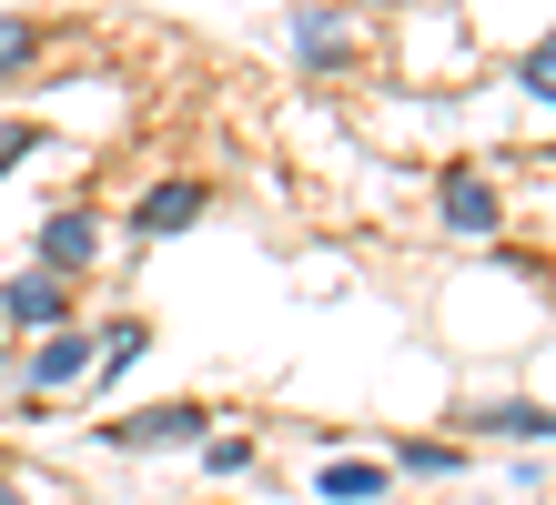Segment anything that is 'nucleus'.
<instances>
[{"label": "nucleus", "mask_w": 556, "mask_h": 505, "mask_svg": "<svg viewBox=\"0 0 556 505\" xmlns=\"http://www.w3.org/2000/svg\"><path fill=\"white\" fill-rule=\"evenodd\" d=\"M30 253H41L30 274H51V283H61V274H81V263L102 253V223H91V213H51V223H41V243H30Z\"/></svg>", "instance_id": "1"}, {"label": "nucleus", "mask_w": 556, "mask_h": 505, "mask_svg": "<svg viewBox=\"0 0 556 505\" xmlns=\"http://www.w3.org/2000/svg\"><path fill=\"white\" fill-rule=\"evenodd\" d=\"M61 303H72V293H61L51 274H11V283H0V324H11V333H51Z\"/></svg>", "instance_id": "2"}, {"label": "nucleus", "mask_w": 556, "mask_h": 505, "mask_svg": "<svg viewBox=\"0 0 556 505\" xmlns=\"http://www.w3.org/2000/svg\"><path fill=\"white\" fill-rule=\"evenodd\" d=\"M203 425H213L203 404H152V415H132V425H102V434H112V445H192Z\"/></svg>", "instance_id": "3"}, {"label": "nucleus", "mask_w": 556, "mask_h": 505, "mask_svg": "<svg viewBox=\"0 0 556 505\" xmlns=\"http://www.w3.org/2000/svg\"><path fill=\"white\" fill-rule=\"evenodd\" d=\"M192 213H203V182H192V173H173V182H152V192L132 202V232H182Z\"/></svg>", "instance_id": "4"}, {"label": "nucleus", "mask_w": 556, "mask_h": 505, "mask_svg": "<svg viewBox=\"0 0 556 505\" xmlns=\"http://www.w3.org/2000/svg\"><path fill=\"white\" fill-rule=\"evenodd\" d=\"M91 354H102V333H51L30 354V384H72V375H91Z\"/></svg>", "instance_id": "5"}, {"label": "nucleus", "mask_w": 556, "mask_h": 505, "mask_svg": "<svg viewBox=\"0 0 556 505\" xmlns=\"http://www.w3.org/2000/svg\"><path fill=\"white\" fill-rule=\"evenodd\" d=\"M476 434H516V445H546V404H476Z\"/></svg>", "instance_id": "6"}, {"label": "nucleus", "mask_w": 556, "mask_h": 505, "mask_svg": "<svg viewBox=\"0 0 556 505\" xmlns=\"http://www.w3.org/2000/svg\"><path fill=\"white\" fill-rule=\"evenodd\" d=\"M314 495H324V505H375V495H384V465H324Z\"/></svg>", "instance_id": "7"}, {"label": "nucleus", "mask_w": 556, "mask_h": 505, "mask_svg": "<svg viewBox=\"0 0 556 505\" xmlns=\"http://www.w3.org/2000/svg\"><path fill=\"white\" fill-rule=\"evenodd\" d=\"M445 223L455 232H496V182H445Z\"/></svg>", "instance_id": "8"}, {"label": "nucleus", "mask_w": 556, "mask_h": 505, "mask_svg": "<svg viewBox=\"0 0 556 505\" xmlns=\"http://www.w3.org/2000/svg\"><path fill=\"white\" fill-rule=\"evenodd\" d=\"M293 41H304V61H334L344 51V21L334 11H304V21H293Z\"/></svg>", "instance_id": "9"}, {"label": "nucleus", "mask_w": 556, "mask_h": 505, "mask_svg": "<svg viewBox=\"0 0 556 505\" xmlns=\"http://www.w3.org/2000/svg\"><path fill=\"white\" fill-rule=\"evenodd\" d=\"M91 364H102V375H122V364H142V324H112V333H102V354H91Z\"/></svg>", "instance_id": "10"}, {"label": "nucleus", "mask_w": 556, "mask_h": 505, "mask_svg": "<svg viewBox=\"0 0 556 505\" xmlns=\"http://www.w3.org/2000/svg\"><path fill=\"white\" fill-rule=\"evenodd\" d=\"M21 61H30V21L0 11V72H21Z\"/></svg>", "instance_id": "11"}, {"label": "nucleus", "mask_w": 556, "mask_h": 505, "mask_svg": "<svg viewBox=\"0 0 556 505\" xmlns=\"http://www.w3.org/2000/svg\"><path fill=\"white\" fill-rule=\"evenodd\" d=\"M405 476H455V445H405Z\"/></svg>", "instance_id": "12"}, {"label": "nucleus", "mask_w": 556, "mask_h": 505, "mask_svg": "<svg viewBox=\"0 0 556 505\" xmlns=\"http://www.w3.org/2000/svg\"><path fill=\"white\" fill-rule=\"evenodd\" d=\"M516 81H527V91H536V101H546V81H556V51H546V41H536V51H527V61H516Z\"/></svg>", "instance_id": "13"}, {"label": "nucleus", "mask_w": 556, "mask_h": 505, "mask_svg": "<svg viewBox=\"0 0 556 505\" xmlns=\"http://www.w3.org/2000/svg\"><path fill=\"white\" fill-rule=\"evenodd\" d=\"M11 162H30V122H0V173Z\"/></svg>", "instance_id": "14"}, {"label": "nucleus", "mask_w": 556, "mask_h": 505, "mask_svg": "<svg viewBox=\"0 0 556 505\" xmlns=\"http://www.w3.org/2000/svg\"><path fill=\"white\" fill-rule=\"evenodd\" d=\"M0 505H30V495H21V485H0Z\"/></svg>", "instance_id": "15"}]
</instances>
